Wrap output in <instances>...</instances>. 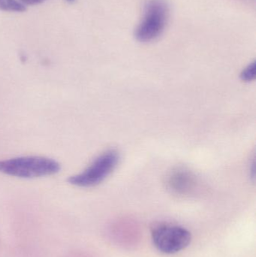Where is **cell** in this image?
<instances>
[{
	"instance_id": "obj_1",
	"label": "cell",
	"mask_w": 256,
	"mask_h": 257,
	"mask_svg": "<svg viewBox=\"0 0 256 257\" xmlns=\"http://www.w3.org/2000/svg\"><path fill=\"white\" fill-rule=\"evenodd\" d=\"M60 163L43 157H21L0 161V172L21 178H36L58 173Z\"/></svg>"
},
{
	"instance_id": "obj_2",
	"label": "cell",
	"mask_w": 256,
	"mask_h": 257,
	"mask_svg": "<svg viewBox=\"0 0 256 257\" xmlns=\"http://www.w3.org/2000/svg\"><path fill=\"white\" fill-rule=\"evenodd\" d=\"M168 12L165 0H147L144 5L142 19L135 30L137 40L149 42L157 39L166 27Z\"/></svg>"
},
{
	"instance_id": "obj_3",
	"label": "cell",
	"mask_w": 256,
	"mask_h": 257,
	"mask_svg": "<svg viewBox=\"0 0 256 257\" xmlns=\"http://www.w3.org/2000/svg\"><path fill=\"white\" fill-rule=\"evenodd\" d=\"M120 155L115 150L105 151L96 157L81 173L70 177L68 181L80 187H94L105 181L117 168Z\"/></svg>"
},
{
	"instance_id": "obj_4",
	"label": "cell",
	"mask_w": 256,
	"mask_h": 257,
	"mask_svg": "<svg viewBox=\"0 0 256 257\" xmlns=\"http://www.w3.org/2000/svg\"><path fill=\"white\" fill-rule=\"evenodd\" d=\"M155 247L164 253L172 254L186 248L191 241V233L182 226L159 224L152 230Z\"/></svg>"
},
{
	"instance_id": "obj_5",
	"label": "cell",
	"mask_w": 256,
	"mask_h": 257,
	"mask_svg": "<svg viewBox=\"0 0 256 257\" xmlns=\"http://www.w3.org/2000/svg\"><path fill=\"white\" fill-rule=\"evenodd\" d=\"M195 177L184 169L173 170L168 176V184L170 189L177 193H186L195 185Z\"/></svg>"
},
{
	"instance_id": "obj_6",
	"label": "cell",
	"mask_w": 256,
	"mask_h": 257,
	"mask_svg": "<svg viewBox=\"0 0 256 257\" xmlns=\"http://www.w3.org/2000/svg\"><path fill=\"white\" fill-rule=\"evenodd\" d=\"M27 6L20 0H0V11L10 12H25Z\"/></svg>"
},
{
	"instance_id": "obj_7",
	"label": "cell",
	"mask_w": 256,
	"mask_h": 257,
	"mask_svg": "<svg viewBox=\"0 0 256 257\" xmlns=\"http://www.w3.org/2000/svg\"><path fill=\"white\" fill-rule=\"evenodd\" d=\"M256 64L255 62H252L248 65L240 73V79L244 82H250L255 78Z\"/></svg>"
},
{
	"instance_id": "obj_8",
	"label": "cell",
	"mask_w": 256,
	"mask_h": 257,
	"mask_svg": "<svg viewBox=\"0 0 256 257\" xmlns=\"http://www.w3.org/2000/svg\"><path fill=\"white\" fill-rule=\"evenodd\" d=\"M23 4L27 6H35V5L41 4V3H44L46 0H20ZM69 2H72L74 0H67Z\"/></svg>"
}]
</instances>
